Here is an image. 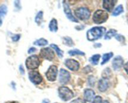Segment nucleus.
<instances>
[{
	"instance_id": "obj_1",
	"label": "nucleus",
	"mask_w": 128,
	"mask_h": 103,
	"mask_svg": "<svg viewBox=\"0 0 128 103\" xmlns=\"http://www.w3.org/2000/svg\"><path fill=\"white\" fill-rule=\"evenodd\" d=\"M106 32L104 27H94L87 32V38L90 41H94L101 38Z\"/></svg>"
},
{
	"instance_id": "obj_2",
	"label": "nucleus",
	"mask_w": 128,
	"mask_h": 103,
	"mask_svg": "<svg viewBox=\"0 0 128 103\" xmlns=\"http://www.w3.org/2000/svg\"><path fill=\"white\" fill-rule=\"evenodd\" d=\"M108 14L106 11L103 10H98L94 13L92 19L95 23L100 24L106 22L108 19Z\"/></svg>"
},
{
	"instance_id": "obj_3",
	"label": "nucleus",
	"mask_w": 128,
	"mask_h": 103,
	"mask_svg": "<svg viewBox=\"0 0 128 103\" xmlns=\"http://www.w3.org/2000/svg\"><path fill=\"white\" fill-rule=\"evenodd\" d=\"M60 98L64 101H68L74 97V93L68 87L61 86L58 89Z\"/></svg>"
},
{
	"instance_id": "obj_4",
	"label": "nucleus",
	"mask_w": 128,
	"mask_h": 103,
	"mask_svg": "<svg viewBox=\"0 0 128 103\" xmlns=\"http://www.w3.org/2000/svg\"><path fill=\"white\" fill-rule=\"evenodd\" d=\"M74 14L78 18L82 21H85L90 18L91 12L86 7H79L74 11Z\"/></svg>"
},
{
	"instance_id": "obj_5",
	"label": "nucleus",
	"mask_w": 128,
	"mask_h": 103,
	"mask_svg": "<svg viewBox=\"0 0 128 103\" xmlns=\"http://www.w3.org/2000/svg\"><path fill=\"white\" fill-rule=\"evenodd\" d=\"M40 62L39 57L36 55H33L26 59V66L28 69H35L40 66Z\"/></svg>"
},
{
	"instance_id": "obj_6",
	"label": "nucleus",
	"mask_w": 128,
	"mask_h": 103,
	"mask_svg": "<svg viewBox=\"0 0 128 103\" xmlns=\"http://www.w3.org/2000/svg\"><path fill=\"white\" fill-rule=\"evenodd\" d=\"M40 55L44 59L51 61L54 57V51L51 49V48L46 47V48H42L41 50Z\"/></svg>"
},
{
	"instance_id": "obj_7",
	"label": "nucleus",
	"mask_w": 128,
	"mask_h": 103,
	"mask_svg": "<svg viewBox=\"0 0 128 103\" xmlns=\"http://www.w3.org/2000/svg\"><path fill=\"white\" fill-rule=\"evenodd\" d=\"M58 74V68L55 65L50 66L46 73L47 79L50 81H54L56 80Z\"/></svg>"
},
{
	"instance_id": "obj_8",
	"label": "nucleus",
	"mask_w": 128,
	"mask_h": 103,
	"mask_svg": "<svg viewBox=\"0 0 128 103\" xmlns=\"http://www.w3.org/2000/svg\"><path fill=\"white\" fill-rule=\"evenodd\" d=\"M29 79L34 84H38L42 81V78L41 74L36 71H30L28 74Z\"/></svg>"
},
{
	"instance_id": "obj_9",
	"label": "nucleus",
	"mask_w": 128,
	"mask_h": 103,
	"mask_svg": "<svg viewBox=\"0 0 128 103\" xmlns=\"http://www.w3.org/2000/svg\"><path fill=\"white\" fill-rule=\"evenodd\" d=\"M71 75L67 70L61 68L59 74V81L61 84H66L70 80Z\"/></svg>"
},
{
	"instance_id": "obj_10",
	"label": "nucleus",
	"mask_w": 128,
	"mask_h": 103,
	"mask_svg": "<svg viewBox=\"0 0 128 103\" xmlns=\"http://www.w3.org/2000/svg\"><path fill=\"white\" fill-rule=\"evenodd\" d=\"M63 7H64V12L65 14H66V17H68V19H70L71 21L72 22H78V21L74 17V16L72 15V12H71V10L70 9V6H69L68 4L67 3V1H63Z\"/></svg>"
},
{
	"instance_id": "obj_11",
	"label": "nucleus",
	"mask_w": 128,
	"mask_h": 103,
	"mask_svg": "<svg viewBox=\"0 0 128 103\" xmlns=\"http://www.w3.org/2000/svg\"><path fill=\"white\" fill-rule=\"evenodd\" d=\"M65 65L70 69L73 71H78L80 68V64L78 62L74 59H67L65 61Z\"/></svg>"
},
{
	"instance_id": "obj_12",
	"label": "nucleus",
	"mask_w": 128,
	"mask_h": 103,
	"mask_svg": "<svg viewBox=\"0 0 128 103\" xmlns=\"http://www.w3.org/2000/svg\"><path fill=\"white\" fill-rule=\"evenodd\" d=\"M124 65V60L121 56H117L113 59L112 65L114 70H118Z\"/></svg>"
},
{
	"instance_id": "obj_13",
	"label": "nucleus",
	"mask_w": 128,
	"mask_h": 103,
	"mask_svg": "<svg viewBox=\"0 0 128 103\" xmlns=\"http://www.w3.org/2000/svg\"><path fill=\"white\" fill-rule=\"evenodd\" d=\"M95 98V93L92 89H86L84 92V98L85 101L92 102Z\"/></svg>"
},
{
	"instance_id": "obj_14",
	"label": "nucleus",
	"mask_w": 128,
	"mask_h": 103,
	"mask_svg": "<svg viewBox=\"0 0 128 103\" xmlns=\"http://www.w3.org/2000/svg\"><path fill=\"white\" fill-rule=\"evenodd\" d=\"M116 2H117V1H114V0H104L103 1L102 6L108 11L111 12L113 9Z\"/></svg>"
},
{
	"instance_id": "obj_15",
	"label": "nucleus",
	"mask_w": 128,
	"mask_h": 103,
	"mask_svg": "<svg viewBox=\"0 0 128 103\" xmlns=\"http://www.w3.org/2000/svg\"><path fill=\"white\" fill-rule=\"evenodd\" d=\"M109 86V83L108 79L102 78L100 80L98 83V89L100 91H106Z\"/></svg>"
},
{
	"instance_id": "obj_16",
	"label": "nucleus",
	"mask_w": 128,
	"mask_h": 103,
	"mask_svg": "<svg viewBox=\"0 0 128 103\" xmlns=\"http://www.w3.org/2000/svg\"><path fill=\"white\" fill-rule=\"evenodd\" d=\"M7 12L8 8L6 5L2 4L0 6V26L2 24V20L7 14Z\"/></svg>"
},
{
	"instance_id": "obj_17",
	"label": "nucleus",
	"mask_w": 128,
	"mask_h": 103,
	"mask_svg": "<svg viewBox=\"0 0 128 103\" xmlns=\"http://www.w3.org/2000/svg\"><path fill=\"white\" fill-rule=\"evenodd\" d=\"M49 29H50V31L52 32H57L58 29V22L57 20L56 19H52L50 22V24H49Z\"/></svg>"
},
{
	"instance_id": "obj_18",
	"label": "nucleus",
	"mask_w": 128,
	"mask_h": 103,
	"mask_svg": "<svg viewBox=\"0 0 128 103\" xmlns=\"http://www.w3.org/2000/svg\"><path fill=\"white\" fill-rule=\"evenodd\" d=\"M48 43V42L47 40H46L45 38H41L40 39L36 40L35 42H34L33 44L37 46H40V47H43V46L46 45Z\"/></svg>"
},
{
	"instance_id": "obj_19",
	"label": "nucleus",
	"mask_w": 128,
	"mask_h": 103,
	"mask_svg": "<svg viewBox=\"0 0 128 103\" xmlns=\"http://www.w3.org/2000/svg\"><path fill=\"white\" fill-rule=\"evenodd\" d=\"M112 56H113V53L112 52H110V53H104V54L102 55V61L101 62V65H104L105 63H107L111 58H112Z\"/></svg>"
},
{
	"instance_id": "obj_20",
	"label": "nucleus",
	"mask_w": 128,
	"mask_h": 103,
	"mask_svg": "<svg viewBox=\"0 0 128 103\" xmlns=\"http://www.w3.org/2000/svg\"><path fill=\"white\" fill-rule=\"evenodd\" d=\"M116 34H117V31L115 29H110L107 33L104 36V39L106 40H110L114 36H116Z\"/></svg>"
},
{
	"instance_id": "obj_21",
	"label": "nucleus",
	"mask_w": 128,
	"mask_h": 103,
	"mask_svg": "<svg viewBox=\"0 0 128 103\" xmlns=\"http://www.w3.org/2000/svg\"><path fill=\"white\" fill-rule=\"evenodd\" d=\"M62 42L63 44L69 47H72L74 45V42L72 41V38L70 37H64L62 38Z\"/></svg>"
},
{
	"instance_id": "obj_22",
	"label": "nucleus",
	"mask_w": 128,
	"mask_h": 103,
	"mask_svg": "<svg viewBox=\"0 0 128 103\" xmlns=\"http://www.w3.org/2000/svg\"><path fill=\"white\" fill-rule=\"evenodd\" d=\"M43 20V12L40 11L38 12L37 15L35 17V22L38 25H40Z\"/></svg>"
},
{
	"instance_id": "obj_23",
	"label": "nucleus",
	"mask_w": 128,
	"mask_h": 103,
	"mask_svg": "<svg viewBox=\"0 0 128 103\" xmlns=\"http://www.w3.org/2000/svg\"><path fill=\"white\" fill-rule=\"evenodd\" d=\"M68 53H69V55L71 56H74V55L84 56V55H85L84 52H82V51L80 50H78V49L71 50L69 51Z\"/></svg>"
},
{
	"instance_id": "obj_24",
	"label": "nucleus",
	"mask_w": 128,
	"mask_h": 103,
	"mask_svg": "<svg viewBox=\"0 0 128 103\" xmlns=\"http://www.w3.org/2000/svg\"><path fill=\"white\" fill-rule=\"evenodd\" d=\"M124 11L123 6L122 5H119L118 6L115 8V9L114 10L113 12H112V16H118L120 14H121L122 12Z\"/></svg>"
},
{
	"instance_id": "obj_25",
	"label": "nucleus",
	"mask_w": 128,
	"mask_h": 103,
	"mask_svg": "<svg viewBox=\"0 0 128 103\" xmlns=\"http://www.w3.org/2000/svg\"><path fill=\"white\" fill-rule=\"evenodd\" d=\"M100 58H101V55H100L99 54L94 55L93 56H92V57L90 58V61L91 62V63H92V65H98V63Z\"/></svg>"
},
{
	"instance_id": "obj_26",
	"label": "nucleus",
	"mask_w": 128,
	"mask_h": 103,
	"mask_svg": "<svg viewBox=\"0 0 128 103\" xmlns=\"http://www.w3.org/2000/svg\"><path fill=\"white\" fill-rule=\"evenodd\" d=\"M51 47L56 51V53H57L58 55L59 56V57L62 58V57H63V52L59 48L58 46L56 45V44H51Z\"/></svg>"
},
{
	"instance_id": "obj_27",
	"label": "nucleus",
	"mask_w": 128,
	"mask_h": 103,
	"mask_svg": "<svg viewBox=\"0 0 128 103\" xmlns=\"http://www.w3.org/2000/svg\"><path fill=\"white\" fill-rule=\"evenodd\" d=\"M111 76V71L110 68H106L104 70L102 71V78L104 79H108V78H110Z\"/></svg>"
},
{
	"instance_id": "obj_28",
	"label": "nucleus",
	"mask_w": 128,
	"mask_h": 103,
	"mask_svg": "<svg viewBox=\"0 0 128 103\" xmlns=\"http://www.w3.org/2000/svg\"><path fill=\"white\" fill-rule=\"evenodd\" d=\"M102 98L100 96H96L94 98V99L92 100V103H102Z\"/></svg>"
},
{
	"instance_id": "obj_29",
	"label": "nucleus",
	"mask_w": 128,
	"mask_h": 103,
	"mask_svg": "<svg viewBox=\"0 0 128 103\" xmlns=\"http://www.w3.org/2000/svg\"><path fill=\"white\" fill-rule=\"evenodd\" d=\"M116 37V40H118L119 42H121V43L125 42L124 37L123 35H116V37Z\"/></svg>"
},
{
	"instance_id": "obj_30",
	"label": "nucleus",
	"mask_w": 128,
	"mask_h": 103,
	"mask_svg": "<svg viewBox=\"0 0 128 103\" xmlns=\"http://www.w3.org/2000/svg\"><path fill=\"white\" fill-rule=\"evenodd\" d=\"M88 81H89V84H90V85L91 86L94 85L95 80H94V77L92 76H90V78H89L88 79Z\"/></svg>"
},
{
	"instance_id": "obj_31",
	"label": "nucleus",
	"mask_w": 128,
	"mask_h": 103,
	"mask_svg": "<svg viewBox=\"0 0 128 103\" xmlns=\"http://www.w3.org/2000/svg\"><path fill=\"white\" fill-rule=\"evenodd\" d=\"M70 103H86V101L82 99H76L71 101Z\"/></svg>"
},
{
	"instance_id": "obj_32",
	"label": "nucleus",
	"mask_w": 128,
	"mask_h": 103,
	"mask_svg": "<svg viewBox=\"0 0 128 103\" xmlns=\"http://www.w3.org/2000/svg\"><path fill=\"white\" fill-rule=\"evenodd\" d=\"M20 37H21V35H20L16 34V35H14V36H12L11 38H12V40L13 42H17V41H18L19 40H20Z\"/></svg>"
},
{
	"instance_id": "obj_33",
	"label": "nucleus",
	"mask_w": 128,
	"mask_h": 103,
	"mask_svg": "<svg viewBox=\"0 0 128 103\" xmlns=\"http://www.w3.org/2000/svg\"><path fill=\"white\" fill-rule=\"evenodd\" d=\"M14 5H15V6H16V7L18 9H21V5H20V1H14Z\"/></svg>"
},
{
	"instance_id": "obj_34",
	"label": "nucleus",
	"mask_w": 128,
	"mask_h": 103,
	"mask_svg": "<svg viewBox=\"0 0 128 103\" xmlns=\"http://www.w3.org/2000/svg\"><path fill=\"white\" fill-rule=\"evenodd\" d=\"M36 48H34V47H31V48L28 50V53H30H30H34V52H36Z\"/></svg>"
},
{
	"instance_id": "obj_35",
	"label": "nucleus",
	"mask_w": 128,
	"mask_h": 103,
	"mask_svg": "<svg viewBox=\"0 0 128 103\" xmlns=\"http://www.w3.org/2000/svg\"><path fill=\"white\" fill-rule=\"evenodd\" d=\"M19 69H20V72H21V74H24V69L23 67H22V65L20 66V67H19Z\"/></svg>"
},
{
	"instance_id": "obj_36",
	"label": "nucleus",
	"mask_w": 128,
	"mask_h": 103,
	"mask_svg": "<svg viewBox=\"0 0 128 103\" xmlns=\"http://www.w3.org/2000/svg\"><path fill=\"white\" fill-rule=\"evenodd\" d=\"M124 69H125V71H126V73L128 74V62L124 64Z\"/></svg>"
},
{
	"instance_id": "obj_37",
	"label": "nucleus",
	"mask_w": 128,
	"mask_h": 103,
	"mask_svg": "<svg viewBox=\"0 0 128 103\" xmlns=\"http://www.w3.org/2000/svg\"><path fill=\"white\" fill-rule=\"evenodd\" d=\"M50 103V101L47 99H44L42 102V103Z\"/></svg>"
},
{
	"instance_id": "obj_38",
	"label": "nucleus",
	"mask_w": 128,
	"mask_h": 103,
	"mask_svg": "<svg viewBox=\"0 0 128 103\" xmlns=\"http://www.w3.org/2000/svg\"><path fill=\"white\" fill-rule=\"evenodd\" d=\"M102 103H109V102H108V101L105 100V101H103V102H102Z\"/></svg>"
},
{
	"instance_id": "obj_39",
	"label": "nucleus",
	"mask_w": 128,
	"mask_h": 103,
	"mask_svg": "<svg viewBox=\"0 0 128 103\" xmlns=\"http://www.w3.org/2000/svg\"><path fill=\"white\" fill-rule=\"evenodd\" d=\"M11 103H18V102H11Z\"/></svg>"
}]
</instances>
